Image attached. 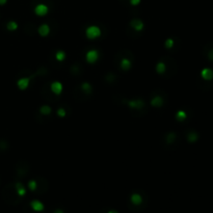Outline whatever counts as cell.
<instances>
[{
	"label": "cell",
	"instance_id": "1",
	"mask_svg": "<svg viewBox=\"0 0 213 213\" xmlns=\"http://www.w3.org/2000/svg\"><path fill=\"white\" fill-rule=\"evenodd\" d=\"M2 197L7 204L10 205H16L21 201V197L18 194L15 187V184H8L7 186L4 187L2 191Z\"/></svg>",
	"mask_w": 213,
	"mask_h": 213
},
{
	"label": "cell",
	"instance_id": "2",
	"mask_svg": "<svg viewBox=\"0 0 213 213\" xmlns=\"http://www.w3.org/2000/svg\"><path fill=\"white\" fill-rule=\"evenodd\" d=\"M130 200H131V203L133 204V206H135V207H140V205H142L143 202L142 195L140 193H133L131 197H130Z\"/></svg>",
	"mask_w": 213,
	"mask_h": 213
},
{
	"label": "cell",
	"instance_id": "3",
	"mask_svg": "<svg viewBox=\"0 0 213 213\" xmlns=\"http://www.w3.org/2000/svg\"><path fill=\"white\" fill-rule=\"evenodd\" d=\"M21 168H18L17 169V175L20 176V177H23V176H25L26 174L28 173V171H29V166H28V163H26V162H22V164H20Z\"/></svg>",
	"mask_w": 213,
	"mask_h": 213
},
{
	"label": "cell",
	"instance_id": "4",
	"mask_svg": "<svg viewBox=\"0 0 213 213\" xmlns=\"http://www.w3.org/2000/svg\"><path fill=\"white\" fill-rule=\"evenodd\" d=\"M48 189V186H47V181L45 179H39V190L38 192L41 193V194H43V193L45 192Z\"/></svg>",
	"mask_w": 213,
	"mask_h": 213
},
{
	"label": "cell",
	"instance_id": "5",
	"mask_svg": "<svg viewBox=\"0 0 213 213\" xmlns=\"http://www.w3.org/2000/svg\"><path fill=\"white\" fill-rule=\"evenodd\" d=\"M202 77L205 80H211L213 78V70H211V69H204L202 71Z\"/></svg>",
	"mask_w": 213,
	"mask_h": 213
},
{
	"label": "cell",
	"instance_id": "6",
	"mask_svg": "<svg viewBox=\"0 0 213 213\" xmlns=\"http://www.w3.org/2000/svg\"><path fill=\"white\" fill-rule=\"evenodd\" d=\"M30 207L34 210V211H43L44 210V206L42 203H40L39 201H32L30 203Z\"/></svg>",
	"mask_w": 213,
	"mask_h": 213
},
{
	"label": "cell",
	"instance_id": "7",
	"mask_svg": "<svg viewBox=\"0 0 213 213\" xmlns=\"http://www.w3.org/2000/svg\"><path fill=\"white\" fill-rule=\"evenodd\" d=\"M15 187H16L17 192H18V194L20 195V197H22V195L25 194V189H24V186L22 185V183L18 182V183L15 184Z\"/></svg>",
	"mask_w": 213,
	"mask_h": 213
},
{
	"label": "cell",
	"instance_id": "8",
	"mask_svg": "<svg viewBox=\"0 0 213 213\" xmlns=\"http://www.w3.org/2000/svg\"><path fill=\"white\" fill-rule=\"evenodd\" d=\"M197 138H199V136H197V134L195 133V132H193V131H192V132H190V133L188 134V136H187L188 142H197Z\"/></svg>",
	"mask_w": 213,
	"mask_h": 213
},
{
	"label": "cell",
	"instance_id": "9",
	"mask_svg": "<svg viewBox=\"0 0 213 213\" xmlns=\"http://www.w3.org/2000/svg\"><path fill=\"white\" fill-rule=\"evenodd\" d=\"M36 12L40 15H44L47 12V7L45 5H38L36 8Z\"/></svg>",
	"mask_w": 213,
	"mask_h": 213
},
{
	"label": "cell",
	"instance_id": "10",
	"mask_svg": "<svg viewBox=\"0 0 213 213\" xmlns=\"http://www.w3.org/2000/svg\"><path fill=\"white\" fill-rule=\"evenodd\" d=\"M60 90H62V85H60V83H58V82H56V83H53V85H52V91H53L54 93H59Z\"/></svg>",
	"mask_w": 213,
	"mask_h": 213
},
{
	"label": "cell",
	"instance_id": "11",
	"mask_svg": "<svg viewBox=\"0 0 213 213\" xmlns=\"http://www.w3.org/2000/svg\"><path fill=\"white\" fill-rule=\"evenodd\" d=\"M48 30H49V28H48V26L46 27V29H44V25H42L40 27V33L43 34V36H45V34L48 33Z\"/></svg>",
	"mask_w": 213,
	"mask_h": 213
},
{
	"label": "cell",
	"instance_id": "12",
	"mask_svg": "<svg viewBox=\"0 0 213 213\" xmlns=\"http://www.w3.org/2000/svg\"><path fill=\"white\" fill-rule=\"evenodd\" d=\"M29 188L30 190H36V183L34 180H32V181L29 182Z\"/></svg>",
	"mask_w": 213,
	"mask_h": 213
},
{
	"label": "cell",
	"instance_id": "13",
	"mask_svg": "<svg viewBox=\"0 0 213 213\" xmlns=\"http://www.w3.org/2000/svg\"><path fill=\"white\" fill-rule=\"evenodd\" d=\"M177 117H178V118H179L180 119H183L186 118V114H185V112H183V111H180V112H178Z\"/></svg>",
	"mask_w": 213,
	"mask_h": 213
},
{
	"label": "cell",
	"instance_id": "14",
	"mask_svg": "<svg viewBox=\"0 0 213 213\" xmlns=\"http://www.w3.org/2000/svg\"><path fill=\"white\" fill-rule=\"evenodd\" d=\"M16 27H17V25H16V24H15L14 22H10V23L7 24V28H8V29H10V30L15 29V28H16Z\"/></svg>",
	"mask_w": 213,
	"mask_h": 213
},
{
	"label": "cell",
	"instance_id": "15",
	"mask_svg": "<svg viewBox=\"0 0 213 213\" xmlns=\"http://www.w3.org/2000/svg\"><path fill=\"white\" fill-rule=\"evenodd\" d=\"M208 59L209 60H213V49H211L208 53Z\"/></svg>",
	"mask_w": 213,
	"mask_h": 213
},
{
	"label": "cell",
	"instance_id": "16",
	"mask_svg": "<svg viewBox=\"0 0 213 213\" xmlns=\"http://www.w3.org/2000/svg\"><path fill=\"white\" fill-rule=\"evenodd\" d=\"M130 1H131L132 4H134V5H135V4H137L138 2H140V0H130Z\"/></svg>",
	"mask_w": 213,
	"mask_h": 213
},
{
	"label": "cell",
	"instance_id": "17",
	"mask_svg": "<svg viewBox=\"0 0 213 213\" xmlns=\"http://www.w3.org/2000/svg\"><path fill=\"white\" fill-rule=\"evenodd\" d=\"M54 213H64V211H62V209H56L55 211H54Z\"/></svg>",
	"mask_w": 213,
	"mask_h": 213
},
{
	"label": "cell",
	"instance_id": "18",
	"mask_svg": "<svg viewBox=\"0 0 213 213\" xmlns=\"http://www.w3.org/2000/svg\"><path fill=\"white\" fill-rule=\"evenodd\" d=\"M5 2H6V0H0V5H3Z\"/></svg>",
	"mask_w": 213,
	"mask_h": 213
},
{
	"label": "cell",
	"instance_id": "19",
	"mask_svg": "<svg viewBox=\"0 0 213 213\" xmlns=\"http://www.w3.org/2000/svg\"><path fill=\"white\" fill-rule=\"evenodd\" d=\"M108 213H118V212H117L116 210H110V211L108 212Z\"/></svg>",
	"mask_w": 213,
	"mask_h": 213
}]
</instances>
